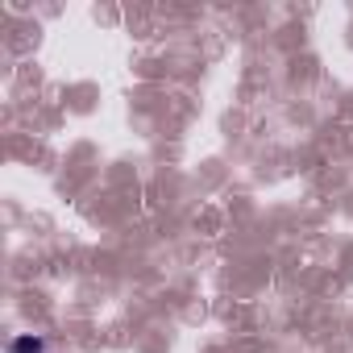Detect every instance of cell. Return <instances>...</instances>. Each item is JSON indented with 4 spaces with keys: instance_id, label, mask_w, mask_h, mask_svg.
<instances>
[{
    "instance_id": "obj_1",
    "label": "cell",
    "mask_w": 353,
    "mask_h": 353,
    "mask_svg": "<svg viewBox=\"0 0 353 353\" xmlns=\"http://www.w3.org/2000/svg\"><path fill=\"white\" fill-rule=\"evenodd\" d=\"M13 353H46V341L42 336H17L13 341Z\"/></svg>"
}]
</instances>
